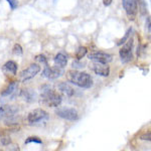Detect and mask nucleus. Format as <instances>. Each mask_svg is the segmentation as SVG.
<instances>
[{
	"label": "nucleus",
	"instance_id": "6e6552de",
	"mask_svg": "<svg viewBox=\"0 0 151 151\" xmlns=\"http://www.w3.org/2000/svg\"><path fill=\"white\" fill-rule=\"evenodd\" d=\"M47 118H48L47 112L45 111L43 109H40V108L35 109V110L31 111L27 115L28 123H31V124L38 123V122H40V121H43Z\"/></svg>",
	"mask_w": 151,
	"mask_h": 151
},
{
	"label": "nucleus",
	"instance_id": "b1692460",
	"mask_svg": "<svg viewBox=\"0 0 151 151\" xmlns=\"http://www.w3.org/2000/svg\"><path fill=\"white\" fill-rule=\"evenodd\" d=\"M7 2H8L9 6H10V8L12 10H15L16 8L18 7V1L17 0H6Z\"/></svg>",
	"mask_w": 151,
	"mask_h": 151
},
{
	"label": "nucleus",
	"instance_id": "9d476101",
	"mask_svg": "<svg viewBox=\"0 0 151 151\" xmlns=\"http://www.w3.org/2000/svg\"><path fill=\"white\" fill-rule=\"evenodd\" d=\"M91 68L96 75L102 76V77H109L110 76V67L108 65V64L94 62Z\"/></svg>",
	"mask_w": 151,
	"mask_h": 151
},
{
	"label": "nucleus",
	"instance_id": "f8f14e48",
	"mask_svg": "<svg viewBox=\"0 0 151 151\" xmlns=\"http://www.w3.org/2000/svg\"><path fill=\"white\" fill-rule=\"evenodd\" d=\"M20 98H22L27 103H33L36 101V93L31 89H23L19 93Z\"/></svg>",
	"mask_w": 151,
	"mask_h": 151
},
{
	"label": "nucleus",
	"instance_id": "bb28decb",
	"mask_svg": "<svg viewBox=\"0 0 151 151\" xmlns=\"http://www.w3.org/2000/svg\"><path fill=\"white\" fill-rule=\"evenodd\" d=\"M6 146H7V148H6L7 150H19L18 145H16V144H11V143H9V144Z\"/></svg>",
	"mask_w": 151,
	"mask_h": 151
},
{
	"label": "nucleus",
	"instance_id": "ddd939ff",
	"mask_svg": "<svg viewBox=\"0 0 151 151\" xmlns=\"http://www.w3.org/2000/svg\"><path fill=\"white\" fill-rule=\"evenodd\" d=\"M2 70L4 74L9 76H15L17 74V64L14 60H8L2 67Z\"/></svg>",
	"mask_w": 151,
	"mask_h": 151
},
{
	"label": "nucleus",
	"instance_id": "39448f33",
	"mask_svg": "<svg viewBox=\"0 0 151 151\" xmlns=\"http://www.w3.org/2000/svg\"><path fill=\"white\" fill-rule=\"evenodd\" d=\"M65 74L64 68H60L58 65L55 67H50V65H45V69L42 70V76L47 78L48 80H55L58 78L62 77Z\"/></svg>",
	"mask_w": 151,
	"mask_h": 151
},
{
	"label": "nucleus",
	"instance_id": "c756f323",
	"mask_svg": "<svg viewBox=\"0 0 151 151\" xmlns=\"http://www.w3.org/2000/svg\"><path fill=\"white\" fill-rule=\"evenodd\" d=\"M57 1H58V0H53V3H55Z\"/></svg>",
	"mask_w": 151,
	"mask_h": 151
},
{
	"label": "nucleus",
	"instance_id": "f257e3e1",
	"mask_svg": "<svg viewBox=\"0 0 151 151\" xmlns=\"http://www.w3.org/2000/svg\"><path fill=\"white\" fill-rule=\"evenodd\" d=\"M68 81L83 89H90L93 86V79L88 73L72 70L67 73Z\"/></svg>",
	"mask_w": 151,
	"mask_h": 151
},
{
	"label": "nucleus",
	"instance_id": "6ab92c4d",
	"mask_svg": "<svg viewBox=\"0 0 151 151\" xmlns=\"http://www.w3.org/2000/svg\"><path fill=\"white\" fill-rule=\"evenodd\" d=\"M12 52H13V55H22V53H23L22 47H21L20 45H18V43H16V45H14Z\"/></svg>",
	"mask_w": 151,
	"mask_h": 151
},
{
	"label": "nucleus",
	"instance_id": "9b49d317",
	"mask_svg": "<svg viewBox=\"0 0 151 151\" xmlns=\"http://www.w3.org/2000/svg\"><path fill=\"white\" fill-rule=\"evenodd\" d=\"M19 109L16 106H10V105H3L0 106V121L2 119L8 118V117L14 116L17 114Z\"/></svg>",
	"mask_w": 151,
	"mask_h": 151
},
{
	"label": "nucleus",
	"instance_id": "5701e85b",
	"mask_svg": "<svg viewBox=\"0 0 151 151\" xmlns=\"http://www.w3.org/2000/svg\"><path fill=\"white\" fill-rule=\"evenodd\" d=\"M35 60H36V62L40 63V64H42V65H47V58H45L43 55H37L35 57Z\"/></svg>",
	"mask_w": 151,
	"mask_h": 151
},
{
	"label": "nucleus",
	"instance_id": "412c9836",
	"mask_svg": "<svg viewBox=\"0 0 151 151\" xmlns=\"http://www.w3.org/2000/svg\"><path fill=\"white\" fill-rule=\"evenodd\" d=\"M29 143H37V144H41L42 141H41L40 138L32 136V137H28L27 139L25 140V144H29Z\"/></svg>",
	"mask_w": 151,
	"mask_h": 151
},
{
	"label": "nucleus",
	"instance_id": "cd10ccee",
	"mask_svg": "<svg viewBox=\"0 0 151 151\" xmlns=\"http://www.w3.org/2000/svg\"><path fill=\"white\" fill-rule=\"evenodd\" d=\"M146 26H147V28H148V32L150 33V17L149 16H148L147 20H146Z\"/></svg>",
	"mask_w": 151,
	"mask_h": 151
},
{
	"label": "nucleus",
	"instance_id": "423d86ee",
	"mask_svg": "<svg viewBox=\"0 0 151 151\" xmlns=\"http://www.w3.org/2000/svg\"><path fill=\"white\" fill-rule=\"evenodd\" d=\"M40 72V67L37 64H31L27 69L23 70L20 73V81L21 82H27L29 80L33 79L38 73Z\"/></svg>",
	"mask_w": 151,
	"mask_h": 151
},
{
	"label": "nucleus",
	"instance_id": "c85d7f7f",
	"mask_svg": "<svg viewBox=\"0 0 151 151\" xmlns=\"http://www.w3.org/2000/svg\"><path fill=\"white\" fill-rule=\"evenodd\" d=\"M112 1H113V0H103V3L105 6H109L112 3Z\"/></svg>",
	"mask_w": 151,
	"mask_h": 151
},
{
	"label": "nucleus",
	"instance_id": "4be33fe9",
	"mask_svg": "<svg viewBox=\"0 0 151 151\" xmlns=\"http://www.w3.org/2000/svg\"><path fill=\"white\" fill-rule=\"evenodd\" d=\"M84 65H85V63H82L81 60H76L72 63V67H73V69H75V70L82 69V68H84Z\"/></svg>",
	"mask_w": 151,
	"mask_h": 151
},
{
	"label": "nucleus",
	"instance_id": "1a4fd4ad",
	"mask_svg": "<svg viewBox=\"0 0 151 151\" xmlns=\"http://www.w3.org/2000/svg\"><path fill=\"white\" fill-rule=\"evenodd\" d=\"M88 58L93 62L97 63H103V64H109L112 60V55L107 53L104 52H91Z\"/></svg>",
	"mask_w": 151,
	"mask_h": 151
},
{
	"label": "nucleus",
	"instance_id": "dca6fc26",
	"mask_svg": "<svg viewBox=\"0 0 151 151\" xmlns=\"http://www.w3.org/2000/svg\"><path fill=\"white\" fill-rule=\"evenodd\" d=\"M53 62H55V65H58V67L65 68V65H67V64H68V58H67V55H65V53L60 52L55 57Z\"/></svg>",
	"mask_w": 151,
	"mask_h": 151
},
{
	"label": "nucleus",
	"instance_id": "aec40b11",
	"mask_svg": "<svg viewBox=\"0 0 151 151\" xmlns=\"http://www.w3.org/2000/svg\"><path fill=\"white\" fill-rule=\"evenodd\" d=\"M9 143H11V138L8 135H2L0 137V144H2L3 146L8 145Z\"/></svg>",
	"mask_w": 151,
	"mask_h": 151
},
{
	"label": "nucleus",
	"instance_id": "393cba45",
	"mask_svg": "<svg viewBox=\"0 0 151 151\" xmlns=\"http://www.w3.org/2000/svg\"><path fill=\"white\" fill-rule=\"evenodd\" d=\"M139 9L141 10V13H142V14L146 13L147 8H146V3H145L144 0H139Z\"/></svg>",
	"mask_w": 151,
	"mask_h": 151
},
{
	"label": "nucleus",
	"instance_id": "a878e982",
	"mask_svg": "<svg viewBox=\"0 0 151 151\" xmlns=\"http://www.w3.org/2000/svg\"><path fill=\"white\" fill-rule=\"evenodd\" d=\"M140 139L141 140H145V141H150L151 140V133L150 132H146L144 134H142V135L140 136Z\"/></svg>",
	"mask_w": 151,
	"mask_h": 151
},
{
	"label": "nucleus",
	"instance_id": "4468645a",
	"mask_svg": "<svg viewBox=\"0 0 151 151\" xmlns=\"http://www.w3.org/2000/svg\"><path fill=\"white\" fill-rule=\"evenodd\" d=\"M58 89L60 93L67 97H73L75 94V90L73 89V87H70L69 84H67V83H65V82L60 83V84L58 85Z\"/></svg>",
	"mask_w": 151,
	"mask_h": 151
},
{
	"label": "nucleus",
	"instance_id": "2eb2a0df",
	"mask_svg": "<svg viewBox=\"0 0 151 151\" xmlns=\"http://www.w3.org/2000/svg\"><path fill=\"white\" fill-rule=\"evenodd\" d=\"M18 88V81H12L8 84L5 89L1 92V96L2 97H8L11 96L12 94H14L16 91H17Z\"/></svg>",
	"mask_w": 151,
	"mask_h": 151
},
{
	"label": "nucleus",
	"instance_id": "f3484780",
	"mask_svg": "<svg viewBox=\"0 0 151 151\" xmlns=\"http://www.w3.org/2000/svg\"><path fill=\"white\" fill-rule=\"evenodd\" d=\"M87 52H88V50L86 47H80L78 48L77 52H76V58H77V60H82V58L87 55Z\"/></svg>",
	"mask_w": 151,
	"mask_h": 151
},
{
	"label": "nucleus",
	"instance_id": "f03ea898",
	"mask_svg": "<svg viewBox=\"0 0 151 151\" xmlns=\"http://www.w3.org/2000/svg\"><path fill=\"white\" fill-rule=\"evenodd\" d=\"M63 101V98L60 94L47 85L41 88L40 94V104L47 107H58Z\"/></svg>",
	"mask_w": 151,
	"mask_h": 151
},
{
	"label": "nucleus",
	"instance_id": "20e7f679",
	"mask_svg": "<svg viewBox=\"0 0 151 151\" xmlns=\"http://www.w3.org/2000/svg\"><path fill=\"white\" fill-rule=\"evenodd\" d=\"M55 114L68 121H77L79 119V113L74 108H58L55 110Z\"/></svg>",
	"mask_w": 151,
	"mask_h": 151
},
{
	"label": "nucleus",
	"instance_id": "a211bd4d",
	"mask_svg": "<svg viewBox=\"0 0 151 151\" xmlns=\"http://www.w3.org/2000/svg\"><path fill=\"white\" fill-rule=\"evenodd\" d=\"M131 32H132V28L130 27V28H128V29H127V31L125 32V35H124L123 37L121 38V40H118V42H117V45H119V47H120V45H122L123 43H125L126 41L128 40V38L130 37Z\"/></svg>",
	"mask_w": 151,
	"mask_h": 151
},
{
	"label": "nucleus",
	"instance_id": "0eeeda50",
	"mask_svg": "<svg viewBox=\"0 0 151 151\" xmlns=\"http://www.w3.org/2000/svg\"><path fill=\"white\" fill-rule=\"evenodd\" d=\"M122 4L129 19L133 20L138 12V0H122Z\"/></svg>",
	"mask_w": 151,
	"mask_h": 151
},
{
	"label": "nucleus",
	"instance_id": "7ed1b4c3",
	"mask_svg": "<svg viewBox=\"0 0 151 151\" xmlns=\"http://www.w3.org/2000/svg\"><path fill=\"white\" fill-rule=\"evenodd\" d=\"M122 45L123 47L119 52V55H120L122 63L126 64V63H129L133 60V40L128 38V40L125 43H123Z\"/></svg>",
	"mask_w": 151,
	"mask_h": 151
}]
</instances>
